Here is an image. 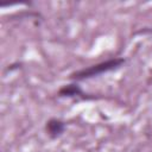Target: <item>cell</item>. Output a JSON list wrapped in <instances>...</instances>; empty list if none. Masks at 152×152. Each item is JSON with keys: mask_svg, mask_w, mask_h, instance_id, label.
<instances>
[{"mask_svg": "<svg viewBox=\"0 0 152 152\" xmlns=\"http://www.w3.org/2000/svg\"><path fill=\"white\" fill-rule=\"evenodd\" d=\"M124 64H125L124 58H112V59H107L104 62H100V63H96L94 65H90L88 68H83L81 70H77V71L70 74L69 77L71 80H75V81H82V80L96 77V76L102 75L104 72L119 69Z\"/></svg>", "mask_w": 152, "mask_h": 152, "instance_id": "6da1fadb", "label": "cell"}, {"mask_svg": "<svg viewBox=\"0 0 152 152\" xmlns=\"http://www.w3.org/2000/svg\"><path fill=\"white\" fill-rule=\"evenodd\" d=\"M45 129L50 138H58L65 131V122L59 119H50L45 125Z\"/></svg>", "mask_w": 152, "mask_h": 152, "instance_id": "7a4b0ae2", "label": "cell"}, {"mask_svg": "<svg viewBox=\"0 0 152 152\" xmlns=\"http://www.w3.org/2000/svg\"><path fill=\"white\" fill-rule=\"evenodd\" d=\"M59 96H68V97H75V96H82L84 97V93L81 90V88L77 84H68L59 89L58 91Z\"/></svg>", "mask_w": 152, "mask_h": 152, "instance_id": "3957f363", "label": "cell"}]
</instances>
